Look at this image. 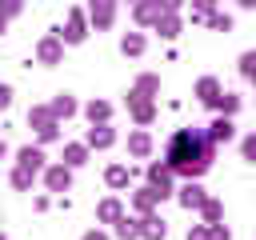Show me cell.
I'll list each match as a JSON object with an SVG mask.
<instances>
[{"instance_id": "1", "label": "cell", "mask_w": 256, "mask_h": 240, "mask_svg": "<svg viewBox=\"0 0 256 240\" xmlns=\"http://www.w3.org/2000/svg\"><path fill=\"white\" fill-rule=\"evenodd\" d=\"M168 168L184 172V176H200L208 168V148L200 132H176L168 144Z\"/></svg>"}, {"instance_id": "2", "label": "cell", "mask_w": 256, "mask_h": 240, "mask_svg": "<svg viewBox=\"0 0 256 240\" xmlns=\"http://www.w3.org/2000/svg\"><path fill=\"white\" fill-rule=\"evenodd\" d=\"M92 16H96V24H108L112 20V0H92Z\"/></svg>"}, {"instance_id": "3", "label": "cell", "mask_w": 256, "mask_h": 240, "mask_svg": "<svg viewBox=\"0 0 256 240\" xmlns=\"http://www.w3.org/2000/svg\"><path fill=\"white\" fill-rule=\"evenodd\" d=\"M40 160H44V156H40L36 148H24V152H20V164H24V168H32V172L40 168Z\"/></svg>"}, {"instance_id": "4", "label": "cell", "mask_w": 256, "mask_h": 240, "mask_svg": "<svg viewBox=\"0 0 256 240\" xmlns=\"http://www.w3.org/2000/svg\"><path fill=\"white\" fill-rule=\"evenodd\" d=\"M212 140H232V124L228 120H216L212 124Z\"/></svg>"}, {"instance_id": "5", "label": "cell", "mask_w": 256, "mask_h": 240, "mask_svg": "<svg viewBox=\"0 0 256 240\" xmlns=\"http://www.w3.org/2000/svg\"><path fill=\"white\" fill-rule=\"evenodd\" d=\"M152 188H160V196L168 192V168H152Z\"/></svg>"}, {"instance_id": "6", "label": "cell", "mask_w": 256, "mask_h": 240, "mask_svg": "<svg viewBox=\"0 0 256 240\" xmlns=\"http://www.w3.org/2000/svg\"><path fill=\"white\" fill-rule=\"evenodd\" d=\"M48 184H52V188H64V184H68V172H64V168H52V172H48Z\"/></svg>"}, {"instance_id": "7", "label": "cell", "mask_w": 256, "mask_h": 240, "mask_svg": "<svg viewBox=\"0 0 256 240\" xmlns=\"http://www.w3.org/2000/svg\"><path fill=\"white\" fill-rule=\"evenodd\" d=\"M180 200H184L188 208H192V204H204V196H200V188H196V184H192V188H184V196H180Z\"/></svg>"}, {"instance_id": "8", "label": "cell", "mask_w": 256, "mask_h": 240, "mask_svg": "<svg viewBox=\"0 0 256 240\" xmlns=\"http://www.w3.org/2000/svg\"><path fill=\"white\" fill-rule=\"evenodd\" d=\"M100 216H104V220H116V216H120V204H116V200L100 204Z\"/></svg>"}, {"instance_id": "9", "label": "cell", "mask_w": 256, "mask_h": 240, "mask_svg": "<svg viewBox=\"0 0 256 240\" xmlns=\"http://www.w3.org/2000/svg\"><path fill=\"white\" fill-rule=\"evenodd\" d=\"M200 96H204V100H220V96H216V80H204V84H200Z\"/></svg>"}, {"instance_id": "10", "label": "cell", "mask_w": 256, "mask_h": 240, "mask_svg": "<svg viewBox=\"0 0 256 240\" xmlns=\"http://www.w3.org/2000/svg\"><path fill=\"white\" fill-rule=\"evenodd\" d=\"M88 140H92V144H100V148H104V144H108V140H112V132H108V128H100V132H92V136H88Z\"/></svg>"}, {"instance_id": "11", "label": "cell", "mask_w": 256, "mask_h": 240, "mask_svg": "<svg viewBox=\"0 0 256 240\" xmlns=\"http://www.w3.org/2000/svg\"><path fill=\"white\" fill-rule=\"evenodd\" d=\"M124 180H128L124 168H108V184H124Z\"/></svg>"}, {"instance_id": "12", "label": "cell", "mask_w": 256, "mask_h": 240, "mask_svg": "<svg viewBox=\"0 0 256 240\" xmlns=\"http://www.w3.org/2000/svg\"><path fill=\"white\" fill-rule=\"evenodd\" d=\"M40 56H44V60H56V40H44V48H40Z\"/></svg>"}, {"instance_id": "13", "label": "cell", "mask_w": 256, "mask_h": 240, "mask_svg": "<svg viewBox=\"0 0 256 240\" xmlns=\"http://www.w3.org/2000/svg\"><path fill=\"white\" fill-rule=\"evenodd\" d=\"M88 116H92V120H104V116H108V104H92Z\"/></svg>"}, {"instance_id": "14", "label": "cell", "mask_w": 256, "mask_h": 240, "mask_svg": "<svg viewBox=\"0 0 256 240\" xmlns=\"http://www.w3.org/2000/svg\"><path fill=\"white\" fill-rule=\"evenodd\" d=\"M132 152L144 156V152H148V136H132Z\"/></svg>"}, {"instance_id": "15", "label": "cell", "mask_w": 256, "mask_h": 240, "mask_svg": "<svg viewBox=\"0 0 256 240\" xmlns=\"http://www.w3.org/2000/svg\"><path fill=\"white\" fill-rule=\"evenodd\" d=\"M140 48H144L140 36H128V40H124V52H140Z\"/></svg>"}, {"instance_id": "16", "label": "cell", "mask_w": 256, "mask_h": 240, "mask_svg": "<svg viewBox=\"0 0 256 240\" xmlns=\"http://www.w3.org/2000/svg\"><path fill=\"white\" fill-rule=\"evenodd\" d=\"M84 160V148H68V164H80Z\"/></svg>"}, {"instance_id": "17", "label": "cell", "mask_w": 256, "mask_h": 240, "mask_svg": "<svg viewBox=\"0 0 256 240\" xmlns=\"http://www.w3.org/2000/svg\"><path fill=\"white\" fill-rule=\"evenodd\" d=\"M20 8V0H0V12H16Z\"/></svg>"}, {"instance_id": "18", "label": "cell", "mask_w": 256, "mask_h": 240, "mask_svg": "<svg viewBox=\"0 0 256 240\" xmlns=\"http://www.w3.org/2000/svg\"><path fill=\"white\" fill-rule=\"evenodd\" d=\"M244 156H248V160H256V136H252V140L244 144Z\"/></svg>"}, {"instance_id": "19", "label": "cell", "mask_w": 256, "mask_h": 240, "mask_svg": "<svg viewBox=\"0 0 256 240\" xmlns=\"http://www.w3.org/2000/svg\"><path fill=\"white\" fill-rule=\"evenodd\" d=\"M8 100H12V92H8V88H0V108H4Z\"/></svg>"}, {"instance_id": "20", "label": "cell", "mask_w": 256, "mask_h": 240, "mask_svg": "<svg viewBox=\"0 0 256 240\" xmlns=\"http://www.w3.org/2000/svg\"><path fill=\"white\" fill-rule=\"evenodd\" d=\"M84 240H104V236H96V232H92V236H84Z\"/></svg>"}, {"instance_id": "21", "label": "cell", "mask_w": 256, "mask_h": 240, "mask_svg": "<svg viewBox=\"0 0 256 240\" xmlns=\"http://www.w3.org/2000/svg\"><path fill=\"white\" fill-rule=\"evenodd\" d=\"M244 4H248V8H252V4H256V0H244Z\"/></svg>"}, {"instance_id": "22", "label": "cell", "mask_w": 256, "mask_h": 240, "mask_svg": "<svg viewBox=\"0 0 256 240\" xmlns=\"http://www.w3.org/2000/svg\"><path fill=\"white\" fill-rule=\"evenodd\" d=\"M0 156H4V144H0Z\"/></svg>"}, {"instance_id": "23", "label": "cell", "mask_w": 256, "mask_h": 240, "mask_svg": "<svg viewBox=\"0 0 256 240\" xmlns=\"http://www.w3.org/2000/svg\"><path fill=\"white\" fill-rule=\"evenodd\" d=\"M0 32H4V20H0Z\"/></svg>"}]
</instances>
